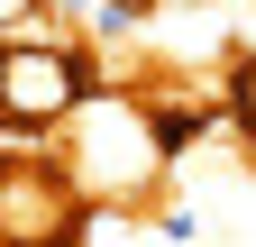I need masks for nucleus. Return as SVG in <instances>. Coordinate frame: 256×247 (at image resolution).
<instances>
[{
  "mask_svg": "<svg viewBox=\"0 0 256 247\" xmlns=\"http://www.w3.org/2000/svg\"><path fill=\"white\" fill-rule=\"evenodd\" d=\"M82 92H92L82 37H74V46H55V37H0V128L46 138Z\"/></svg>",
  "mask_w": 256,
  "mask_h": 247,
  "instance_id": "obj_2",
  "label": "nucleus"
},
{
  "mask_svg": "<svg viewBox=\"0 0 256 247\" xmlns=\"http://www.w3.org/2000/svg\"><path fill=\"white\" fill-rule=\"evenodd\" d=\"M46 156L74 174V192L82 202H119V210H146L156 192H165V138H156V119L138 92H119V82H92L74 110L46 128Z\"/></svg>",
  "mask_w": 256,
  "mask_h": 247,
  "instance_id": "obj_1",
  "label": "nucleus"
}]
</instances>
